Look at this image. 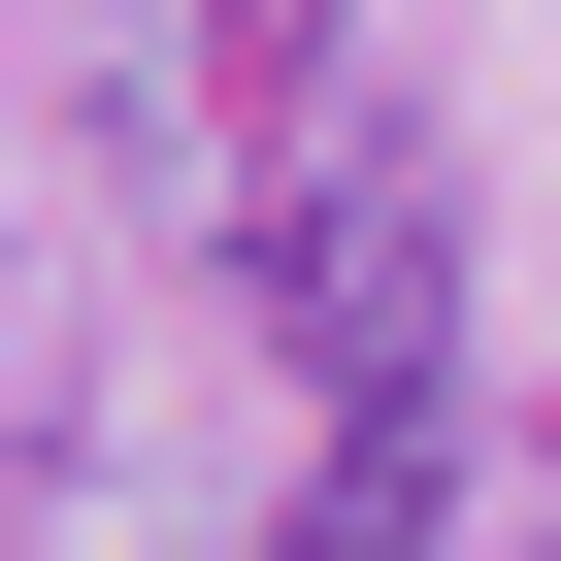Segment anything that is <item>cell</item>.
I'll return each instance as SVG.
<instances>
[{
  "instance_id": "6da1fadb",
  "label": "cell",
  "mask_w": 561,
  "mask_h": 561,
  "mask_svg": "<svg viewBox=\"0 0 561 561\" xmlns=\"http://www.w3.org/2000/svg\"><path fill=\"white\" fill-rule=\"evenodd\" d=\"M264 298H298L331 430H430V364H462V198H430L397 133H331L298 198H264Z\"/></svg>"
},
{
  "instance_id": "7a4b0ae2",
  "label": "cell",
  "mask_w": 561,
  "mask_h": 561,
  "mask_svg": "<svg viewBox=\"0 0 561 561\" xmlns=\"http://www.w3.org/2000/svg\"><path fill=\"white\" fill-rule=\"evenodd\" d=\"M231 67H298V0H133V100H231Z\"/></svg>"
}]
</instances>
